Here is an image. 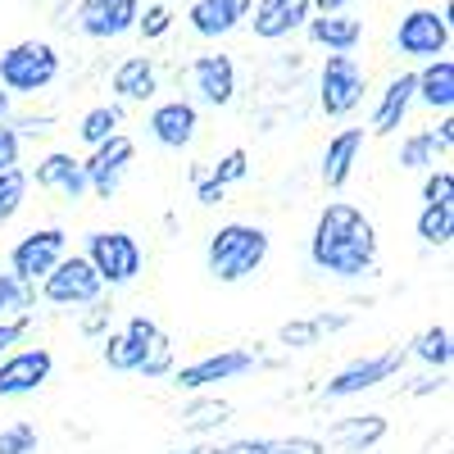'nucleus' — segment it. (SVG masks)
I'll return each mask as SVG.
<instances>
[{
	"mask_svg": "<svg viewBox=\"0 0 454 454\" xmlns=\"http://www.w3.org/2000/svg\"><path fill=\"white\" fill-rule=\"evenodd\" d=\"M192 91L209 109H227L237 100V64L232 55H196L192 59Z\"/></svg>",
	"mask_w": 454,
	"mask_h": 454,
	"instance_id": "nucleus-17",
	"label": "nucleus"
},
{
	"mask_svg": "<svg viewBox=\"0 0 454 454\" xmlns=\"http://www.w3.org/2000/svg\"><path fill=\"white\" fill-rule=\"evenodd\" d=\"M350 5H355V0H314L318 14H350Z\"/></svg>",
	"mask_w": 454,
	"mask_h": 454,
	"instance_id": "nucleus-44",
	"label": "nucleus"
},
{
	"mask_svg": "<svg viewBox=\"0 0 454 454\" xmlns=\"http://www.w3.org/2000/svg\"><path fill=\"white\" fill-rule=\"evenodd\" d=\"M27 327H32V314H23V318H0V359L23 346Z\"/></svg>",
	"mask_w": 454,
	"mask_h": 454,
	"instance_id": "nucleus-40",
	"label": "nucleus"
},
{
	"mask_svg": "<svg viewBox=\"0 0 454 454\" xmlns=\"http://www.w3.org/2000/svg\"><path fill=\"white\" fill-rule=\"evenodd\" d=\"M59 82V51L51 42H14L0 51V91L14 96H42Z\"/></svg>",
	"mask_w": 454,
	"mask_h": 454,
	"instance_id": "nucleus-5",
	"label": "nucleus"
},
{
	"mask_svg": "<svg viewBox=\"0 0 454 454\" xmlns=\"http://www.w3.org/2000/svg\"><path fill=\"white\" fill-rule=\"evenodd\" d=\"M32 305H36V291L14 282L10 273H0V318H23L32 314Z\"/></svg>",
	"mask_w": 454,
	"mask_h": 454,
	"instance_id": "nucleus-33",
	"label": "nucleus"
},
{
	"mask_svg": "<svg viewBox=\"0 0 454 454\" xmlns=\"http://www.w3.org/2000/svg\"><path fill=\"white\" fill-rule=\"evenodd\" d=\"M340 327H350V314H309V318L282 323L278 327V340H282L286 350H309V346H318L323 336H332Z\"/></svg>",
	"mask_w": 454,
	"mask_h": 454,
	"instance_id": "nucleus-27",
	"label": "nucleus"
},
{
	"mask_svg": "<svg viewBox=\"0 0 454 454\" xmlns=\"http://www.w3.org/2000/svg\"><path fill=\"white\" fill-rule=\"evenodd\" d=\"M409 359H419L423 368H432V372H450V359H454V336H450V327L445 323H432V327H423L419 336L409 340Z\"/></svg>",
	"mask_w": 454,
	"mask_h": 454,
	"instance_id": "nucleus-29",
	"label": "nucleus"
},
{
	"mask_svg": "<svg viewBox=\"0 0 454 454\" xmlns=\"http://www.w3.org/2000/svg\"><path fill=\"white\" fill-rule=\"evenodd\" d=\"M141 0H73V27L91 42H119L137 27Z\"/></svg>",
	"mask_w": 454,
	"mask_h": 454,
	"instance_id": "nucleus-14",
	"label": "nucleus"
},
{
	"mask_svg": "<svg viewBox=\"0 0 454 454\" xmlns=\"http://www.w3.org/2000/svg\"><path fill=\"white\" fill-rule=\"evenodd\" d=\"M55 377V355L46 346H19L0 359V400L36 395Z\"/></svg>",
	"mask_w": 454,
	"mask_h": 454,
	"instance_id": "nucleus-13",
	"label": "nucleus"
},
{
	"mask_svg": "<svg viewBox=\"0 0 454 454\" xmlns=\"http://www.w3.org/2000/svg\"><path fill=\"white\" fill-rule=\"evenodd\" d=\"M0 123H10V96L0 91Z\"/></svg>",
	"mask_w": 454,
	"mask_h": 454,
	"instance_id": "nucleus-45",
	"label": "nucleus"
},
{
	"mask_svg": "<svg viewBox=\"0 0 454 454\" xmlns=\"http://www.w3.org/2000/svg\"><path fill=\"white\" fill-rule=\"evenodd\" d=\"M305 250H309L314 273L336 278V282H364L377 269L382 241H377V223L359 205L327 200L314 218V232H309Z\"/></svg>",
	"mask_w": 454,
	"mask_h": 454,
	"instance_id": "nucleus-1",
	"label": "nucleus"
},
{
	"mask_svg": "<svg viewBox=\"0 0 454 454\" xmlns=\"http://www.w3.org/2000/svg\"><path fill=\"white\" fill-rule=\"evenodd\" d=\"M269 254H273L269 227L232 218V223H223V227L209 232V241H205V269L223 286H241V282H250L263 269V263H269Z\"/></svg>",
	"mask_w": 454,
	"mask_h": 454,
	"instance_id": "nucleus-3",
	"label": "nucleus"
},
{
	"mask_svg": "<svg viewBox=\"0 0 454 454\" xmlns=\"http://www.w3.org/2000/svg\"><path fill=\"white\" fill-rule=\"evenodd\" d=\"M192 182H196V205H205V209H214V205H223V186L205 173V168H192Z\"/></svg>",
	"mask_w": 454,
	"mask_h": 454,
	"instance_id": "nucleus-42",
	"label": "nucleus"
},
{
	"mask_svg": "<svg viewBox=\"0 0 454 454\" xmlns=\"http://www.w3.org/2000/svg\"><path fill=\"white\" fill-rule=\"evenodd\" d=\"M168 27H173V10L164 5V0H155V5H145L137 14V27L132 32H141L145 42H160V36H168Z\"/></svg>",
	"mask_w": 454,
	"mask_h": 454,
	"instance_id": "nucleus-36",
	"label": "nucleus"
},
{
	"mask_svg": "<svg viewBox=\"0 0 454 454\" xmlns=\"http://www.w3.org/2000/svg\"><path fill=\"white\" fill-rule=\"evenodd\" d=\"M305 27H309V42L327 55H355V46L364 42V23L355 14H318Z\"/></svg>",
	"mask_w": 454,
	"mask_h": 454,
	"instance_id": "nucleus-24",
	"label": "nucleus"
},
{
	"mask_svg": "<svg viewBox=\"0 0 454 454\" xmlns=\"http://www.w3.org/2000/svg\"><path fill=\"white\" fill-rule=\"evenodd\" d=\"M254 368H259V355L232 346V350H214V355H205V359L182 364V368H173L168 377H173L177 391L205 395V391H214L218 382H237V377H246V372H254Z\"/></svg>",
	"mask_w": 454,
	"mask_h": 454,
	"instance_id": "nucleus-10",
	"label": "nucleus"
},
{
	"mask_svg": "<svg viewBox=\"0 0 454 454\" xmlns=\"http://www.w3.org/2000/svg\"><path fill=\"white\" fill-rule=\"evenodd\" d=\"M51 123H55L51 114H42V119H19V123H10V128H14V132H19V141H23V137H46V132H51Z\"/></svg>",
	"mask_w": 454,
	"mask_h": 454,
	"instance_id": "nucleus-43",
	"label": "nucleus"
},
{
	"mask_svg": "<svg viewBox=\"0 0 454 454\" xmlns=\"http://www.w3.org/2000/svg\"><path fill=\"white\" fill-rule=\"evenodd\" d=\"M145 132L155 145L164 150H186L196 137H200V109L192 100H160L155 109H150V119H145Z\"/></svg>",
	"mask_w": 454,
	"mask_h": 454,
	"instance_id": "nucleus-15",
	"label": "nucleus"
},
{
	"mask_svg": "<svg viewBox=\"0 0 454 454\" xmlns=\"http://www.w3.org/2000/svg\"><path fill=\"white\" fill-rule=\"evenodd\" d=\"M82 259L96 269L105 291L132 286L145 273V250L132 232H123V227H96V232H87L82 237Z\"/></svg>",
	"mask_w": 454,
	"mask_h": 454,
	"instance_id": "nucleus-4",
	"label": "nucleus"
},
{
	"mask_svg": "<svg viewBox=\"0 0 454 454\" xmlns=\"http://www.w3.org/2000/svg\"><path fill=\"white\" fill-rule=\"evenodd\" d=\"M409 105H413V73H395V78L382 87V96H377V105H372V132L377 137L400 132Z\"/></svg>",
	"mask_w": 454,
	"mask_h": 454,
	"instance_id": "nucleus-26",
	"label": "nucleus"
},
{
	"mask_svg": "<svg viewBox=\"0 0 454 454\" xmlns=\"http://www.w3.org/2000/svg\"><path fill=\"white\" fill-rule=\"evenodd\" d=\"M27 173L23 168H10V173H0V227H10L19 214H23V205H27Z\"/></svg>",
	"mask_w": 454,
	"mask_h": 454,
	"instance_id": "nucleus-32",
	"label": "nucleus"
},
{
	"mask_svg": "<svg viewBox=\"0 0 454 454\" xmlns=\"http://www.w3.org/2000/svg\"><path fill=\"white\" fill-rule=\"evenodd\" d=\"M413 100L427 105L432 114H450V105H454V59L450 55H441L413 73Z\"/></svg>",
	"mask_w": 454,
	"mask_h": 454,
	"instance_id": "nucleus-25",
	"label": "nucleus"
},
{
	"mask_svg": "<svg viewBox=\"0 0 454 454\" xmlns=\"http://www.w3.org/2000/svg\"><path fill=\"white\" fill-rule=\"evenodd\" d=\"M164 5H168V0H164Z\"/></svg>",
	"mask_w": 454,
	"mask_h": 454,
	"instance_id": "nucleus-46",
	"label": "nucleus"
},
{
	"mask_svg": "<svg viewBox=\"0 0 454 454\" xmlns=\"http://www.w3.org/2000/svg\"><path fill=\"white\" fill-rule=\"evenodd\" d=\"M64 254H68V232H64V227H55V223L51 227H32V232H23L10 246V269L5 273L36 291V282H42Z\"/></svg>",
	"mask_w": 454,
	"mask_h": 454,
	"instance_id": "nucleus-9",
	"label": "nucleus"
},
{
	"mask_svg": "<svg viewBox=\"0 0 454 454\" xmlns=\"http://www.w3.org/2000/svg\"><path fill=\"white\" fill-rule=\"evenodd\" d=\"M309 19H314V0H250V14H246L259 42H282Z\"/></svg>",
	"mask_w": 454,
	"mask_h": 454,
	"instance_id": "nucleus-16",
	"label": "nucleus"
},
{
	"mask_svg": "<svg viewBox=\"0 0 454 454\" xmlns=\"http://www.w3.org/2000/svg\"><path fill=\"white\" fill-rule=\"evenodd\" d=\"M423 205H454V173L445 164H436L423 177Z\"/></svg>",
	"mask_w": 454,
	"mask_h": 454,
	"instance_id": "nucleus-38",
	"label": "nucleus"
},
{
	"mask_svg": "<svg viewBox=\"0 0 454 454\" xmlns=\"http://www.w3.org/2000/svg\"><path fill=\"white\" fill-rule=\"evenodd\" d=\"M450 19H454V5L445 10H409L395 27V51L404 59H419V64H432L450 51Z\"/></svg>",
	"mask_w": 454,
	"mask_h": 454,
	"instance_id": "nucleus-11",
	"label": "nucleus"
},
{
	"mask_svg": "<svg viewBox=\"0 0 454 454\" xmlns=\"http://www.w3.org/2000/svg\"><path fill=\"white\" fill-rule=\"evenodd\" d=\"M119 132H123V105H96L78 119V141L91 145V150L109 137H119Z\"/></svg>",
	"mask_w": 454,
	"mask_h": 454,
	"instance_id": "nucleus-31",
	"label": "nucleus"
},
{
	"mask_svg": "<svg viewBox=\"0 0 454 454\" xmlns=\"http://www.w3.org/2000/svg\"><path fill=\"white\" fill-rule=\"evenodd\" d=\"M232 404L227 400H218V395H196L192 404H186L177 419H182V432H192V436H214V432H223L227 423H232Z\"/></svg>",
	"mask_w": 454,
	"mask_h": 454,
	"instance_id": "nucleus-28",
	"label": "nucleus"
},
{
	"mask_svg": "<svg viewBox=\"0 0 454 454\" xmlns=\"http://www.w3.org/2000/svg\"><path fill=\"white\" fill-rule=\"evenodd\" d=\"M269 454H327V441H318V436H273Z\"/></svg>",
	"mask_w": 454,
	"mask_h": 454,
	"instance_id": "nucleus-39",
	"label": "nucleus"
},
{
	"mask_svg": "<svg viewBox=\"0 0 454 454\" xmlns=\"http://www.w3.org/2000/svg\"><path fill=\"white\" fill-rule=\"evenodd\" d=\"M246 173H250V155H246L241 145H237V150H227V155L209 168V177L223 186V192H227V186H237V182H246Z\"/></svg>",
	"mask_w": 454,
	"mask_h": 454,
	"instance_id": "nucleus-37",
	"label": "nucleus"
},
{
	"mask_svg": "<svg viewBox=\"0 0 454 454\" xmlns=\"http://www.w3.org/2000/svg\"><path fill=\"white\" fill-rule=\"evenodd\" d=\"M327 441L340 454H368L372 445L387 441V419L382 413H350V419H336L327 427Z\"/></svg>",
	"mask_w": 454,
	"mask_h": 454,
	"instance_id": "nucleus-23",
	"label": "nucleus"
},
{
	"mask_svg": "<svg viewBox=\"0 0 454 454\" xmlns=\"http://www.w3.org/2000/svg\"><path fill=\"white\" fill-rule=\"evenodd\" d=\"M27 182H36L42 192H55L64 200L87 196V173H82V160L73 155V150H51V155H42L36 168L27 173Z\"/></svg>",
	"mask_w": 454,
	"mask_h": 454,
	"instance_id": "nucleus-18",
	"label": "nucleus"
},
{
	"mask_svg": "<svg viewBox=\"0 0 454 454\" xmlns=\"http://www.w3.org/2000/svg\"><path fill=\"white\" fill-rule=\"evenodd\" d=\"M368 96V73L355 55H327L318 68V109L327 119H350Z\"/></svg>",
	"mask_w": 454,
	"mask_h": 454,
	"instance_id": "nucleus-8",
	"label": "nucleus"
},
{
	"mask_svg": "<svg viewBox=\"0 0 454 454\" xmlns=\"http://www.w3.org/2000/svg\"><path fill=\"white\" fill-rule=\"evenodd\" d=\"M364 155V128H340L327 137L323 145V160H318V177L327 192H340L350 177H355V164Z\"/></svg>",
	"mask_w": 454,
	"mask_h": 454,
	"instance_id": "nucleus-20",
	"label": "nucleus"
},
{
	"mask_svg": "<svg viewBox=\"0 0 454 454\" xmlns=\"http://www.w3.org/2000/svg\"><path fill=\"white\" fill-rule=\"evenodd\" d=\"M273 436H237V441H214V445H196V450H168V454H269Z\"/></svg>",
	"mask_w": 454,
	"mask_h": 454,
	"instance_id": "nucleus-35",
	"label": "nucleus"
},
{
	"mask_svg": "<svg viewBox=\"0 0 454 454\" xmlns=\"http://www.w3.org/2000/svg\"><path fill=\"white\" fill-rule=\"evenodd\" d=\"M413 232L427 250H445L454 241V205H423L413 218Z\"/></svg>",
	"mask_w": 454,
	"mask_h": 454,
	"instance_id": "nucleus-30",
	"label": "nucleus"
},
{
	"mask_svg": "<svg viewBox=\"0 0 454 454\" xmlns=\"http://www.w3.org/2000/svg\"><path fill=\"white\" fill-rule=\"evenodd\" d=\"M137 164V141L128 137V132H119V137H109V141H100L91 155L82 160V173H87V192L96 196V200H109V196H119V186H123V177H128V168Z\"/></svg>",
	"mask_w": 454,
	"mask_h": 454,
	"instance_id": "nucleus-12",
	"label": "nucleus"
},
{
	"mask_svg": "<svg viewBox=\"0 0 454 454\" xmlns=\"http://www.w3.org/2000/svg\"><path fill=\"white\" fill-rule=\"evenodd\" d=\"M100 359L105 368L114 372H137L145 382H155V377H168L177 364H173V340L168 332L145 318V314H132L119 332H105L100 336Z\"/></svg>",
	"mask_w": 454,
	"mask_h": 454,
	"instance_id": "nucleus-2",
	"label": "nucleus"
},
{
	"mask_svg": "<svg viewBox=\"0 0 454 454\" xmlns=\"http://www.w3.org/2000/svg\"><path fill=\"white\" fill-rule=\"evenodd\" d=\"M109 87L128 105H145V100H155V91H160V68H155L150 55H128L119 68L109 73Z\"/></svg>",
	"mask_w": 454,
	"mask_h": 454,
	"instance_id": "nucleus-22",
	"label": "nucleus"
},
{
	"mask_svg": "<svg viewBox=\"0 0 454 454\" xmlns=\"http://www.w3.org/2000/svg\"><path fill=\"white\" fill-rule=\"evenodd\" d=\"M36 295H42L51 309L78 314V309H91L96 300H105V286H100L96 269H91L82 254H64L55 269H51L42 282H36Z\"/></svg>",
	"mask_w": 454,
	"mask_h": 454,
	"instance_id": "nucleus-6",
	"label": "nucleus"
},
{
	"mask_svg": "<svg viewBox=\"0 0 454 454\" xmlns=\"http://www.w3.org/2000/svg\"><path fill=\"white\" fill-rule=\"evenodd\" d=\"M42 450V436H36V427L27 419L0 427V454H36Z\"/></svg>",
	"mask_w": 454,
	"mask_h": 454,
	"instance_id": "nucleus-34",
	"label": "nucleus"
},
{
	"mask_svg": "<svg viewBox=\"0 0 454 454\" xmlns=\"http://www.w3.org/2000/svg\"><path fill=\"white\" fill-rule=\"evenodd\" d=\"M246 14H250V0H192L186 5V23L205 42H218V36L237 32L246 23Z\"/></svg>",
	"mask_w": 454,
	"mask_h": 454,
	"instance_id": "nucleus-21",
	"label": "nucleus"
},
{
	"mask_svg": "<svg viewBox=\"0 0 454 454\" xmlns=\"http://www.w3.org/2000/svg\"><path fill=\"white\" fill-rule=\"evenodd\" d=\"M409 364V346H391L382 355H364V359H350L346 368H336L327 382H323V400H355L364 391H377L382 382H391V377Z\"/></svg>",
	"mask_w": 454,
	"mask_h": 454,
	"instance_id": "nucleus-7",
	"label": "nucleus"
},
{
	"mask_svg": "<svg viewBox=\"0 0 454 454\" xmlns=\"http://www.w3.org/2000/svg\"><path fill=\"white\" fill-rule=\"evenodd\" d=\"M19 164H23V141L10 123H0V173H10Z\"/></svg>",
	"mask_w": 454,
	"mask_h": 454,
	"instance_id": "nucleus-41",
	"label": "nucleus"
},
{
	"mask_svg": "<svg viewBox=\"0 0 454 454\" xmlns=\"http://www.w3.org/2000/svg\"><path fill=\"white\" fill-rule=\"evenodd\" d=\"M454 150V119L450 114H441L436 128H423V132H409L400 141V168H413V173H432L436 160H445Z\"/></svg>",
	"mask_w": 454,
	"mask_h": 454,
	"instance_id": "nucleus-19",
	"label": "nucleus"
}]
</instances>
